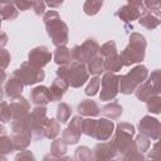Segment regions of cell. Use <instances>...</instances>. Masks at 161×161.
I'll list each match as a JSON object with an SVG mask.
<instances>
[{
  "mask_svg": "<svg viewBox=\"0 0 161 161\" xmlns=\"http://www.w3.org/2000/svg\"><path fill=\"white\" fill-rule=\"evenodd\" d=\"M43 21L52 43L55 47L67 45L69 42V28L62 20L59 13L55 10H47L43 15Z\"/></svg>",
  "mask_w": 161,
  "mask_h": 161,
  "instance_id": "1",
  "label": "cell"
},
{
  "mask_svg": "<svg viewBox=\"0 0 161 161\" xmlns=\"http://www.w3.org/2000/svg\"><path fill=\"white\" fill-rule=\"evenodd\" d=\"M147 42L141 33H132L128 38V45L121 52L119 59L123 67H130L136 63H141L146 55Z\"/></svg>",
  "mask_w": 161,
  "mask_h": 161,
  "instance_id": "2",
  "label": "cell"
},
{
  "mask_svg": "<svg viewBox=\"0 0 161 161\" xmlns=\"http://www.w3.org/2000/svg\"><path fill=\"white\" fill-rule=\"evenodd\" d=\"M57 77L64 79L72 88H80L89 79V73L86 64L72 62L69 64L60 65L57 69Z\"/></svg>",
  "mask_w": 161,
  "mask_h": 161,
  "instance_id": "3",
  "label": "cell"
},
{
  "mask_svg": "<svg viewBox=\"0 0 161 161\" xmlns=\"http://www.w3.org/2000/svg\"><path fill=\"white\" fill-rule=\"evenodd\" d=\"M147 77H148V69L145 65L138 64V65L133 67L127 74L119 75L118 92H121L123 94L133 93L135 89L147 79Z\"/></svg>",
  "mask_w": 161,
  "mask_h": 161,
  "instance_id": "4",
  "label": "cell"
},
{
  "mask_svg": "<svg viewBox=\"0 0 161 161\" xmlns=\"http://www.w3.org/2000/svg\"><path fill=\"white\" fill-rule=\"evenodd\" d=\"M48 109L47 106H35L24 118L25 123L31 131L34 140L44 138V128L48 122Z\"/></svg>",
  "mask_w": 161,
  "mask_h": 161,
  "instance_id": "5",
  "label": "cell"
},
{
  "mask_svg": "<svg viewBox=\"0 0 161 161\" xmlns=\"http://www.w3.org/2000/svg\"><path fill=\"white\" fill-rule=\"evenodd\" d=\"M136 133V128L132 123L128 122H119L114 127V136L111 140L117 152L123 155L133 143L132 137Z\"/></svg>",
  "mask_w": 161,
  "mask_h": 161,
  "instance_id": "6",
  "label": "cell"
},
{
  "mask_svg": "<svg viewBox=\"0 0 161 161\" xmlns=\"http://www.w3.org/2000/svg\"><path fill=\"white\" fill-rule=\"evenodd\" d=\"M160 82H161V70L155 69L150 75L148 79L141 83L136 89H135V96L137 99L142 102H147L150 98L155 96H160Z\"/></svg>",
  "mask_w": 161,
  "mask_h": 161,
  "instance_id": "7",
  "label": "cell"
},
{
  "mask_svg": "<svg viewBox=\"0 0 161 161\" xmlns=\"http://www.w3.org/2000/svg\"><path fill=\"white\" fill-rule=\"evenodd\" d=\"M10 127H11V140H13L15 151L26 150V147L31 142L33 135H31L30 128L25 123V121L24 119L11 121Z\"/></svg>",
  "mask_w": 161,
  "mask_h": 161,
  "instance_id": "8",
  "label": "cell"
},
{
  "mask_svg": "<svg viewBox=\"0 0 161 161\" xmlns=\"http://www.w3.org/2000/svg\"><path fill=\"white\" fill-rule=\"evenodd\" d=\"M99 44L94 38L86 39L80 45H74L70 49L73 62H78L82 64H87L96 54H98Z\"/></svg>",
  "mask_w": 161,
  "mask_h": 161,
  "instance_id": "9",
  "label": "cell"
},
{
  "mask_svg": "<svg viewBox=\"0 0 161 161\" xmlns=\"http://www.w3.org/2000/svg\"><path fill=\"white\" fill-rule=\"evenodd\" d=\"M13 75L19 78L24 86H33L45 78V73L43 69H38L31 67L28 62H24L18 69L13 72Z\"/></svg>",
  "mask_w": 161,
  "mask_h": 161,
  "instance_id": "10",
  "label": "cell"
},
{
  "mask_svg": "<svg viewBox=\"0 0 161 161\" xmlns=\"http://www.w3.org/2000/svg\"><path fill=\"white\" fill-rule=\"evenodd\" d=\"M119 88V75L116 73H104L101 78V93L99 99L108 102L116 98Z\"/></svg>",
  "mask_w": 161,
  "mask_h": 161,
  "instance_id": "11",
  "label": "cell"
},
{
  "mask_svg": "<svg viewBox=\"0 0 161 161\" xmlns=\"http://www.w3.org/2000/svg\"><path fill=\"white\" fill-rule=\"evenodd\" d=\"M143 11H145V6L142 1L128 0L127 4L118 8V10L116 11V15L123 23H132L133 20H138V18Z\"/></svg>",
  "mask_w": 161,
  "mask_h": 161,
  "instance_id": "12",
  "label": "cell"
},
{
  "mask_svg": "<svg viewBox=\"0 0 161 161\" xmlns=\"http://www.w3.org/2000/svg\"><path fill=\"white\" fill-rule=\"evenodd\" d=\"M138 132L150 140L158 141L161 135L160 121L151 116H143L138 122Z\"/></svg>",
  "mask_w": 161,
  "mask_h": 161,
  "instance_id": "13",
  "label": "cell"
},
{
  "mask_svg": "<svg viewBox=\"0 0 161 161\" xmlns=\"http://www.w3.org/2000/svg\"><path fill=\"white\" fill-rule=\"evenodd\" d=\"M53 58L49 48L45 45H38L33 48L28 54V63L38 69H43Z\"/></svg>",
  "mask_w": 161,
  "mask_h": 161,
  "instance_id": "14",
  "label": "cell"
},
{
  "mask_svg": "<svg viewBox=\"0 0 161 161\" xmlns=\"http://www.w3.org/2000/svg\"><path fill=\"white\" fill-rule=\"evenodd\" d=\"M8 103H9V111H10L11 121L24 119L26 117V114L30 112V103L23 96L11 98L10 102H8Z\"/></svg>",
  "mask_w": 161,
  "mask_h": 161,
  "instance_id": "15",
  "label": "cell"
},
{
  "mask_svg": "<svg viewBox=\"0 0 161 161\" xmlns=\"http://www.w3.org/2000/svg\"><path fill=\"white\" fill-rule=\"evenodd\" d=\"M82 122H83L82 116H79V114L74 116L70 119V123L68 125V127L62 132V140L67 145L78 143L80 135H82Z\"/></svg>",
  "mask_w": 161,
  "mask_h": 161,
  "instance_id": "16",
  "label": "cell"
},
{
  "mask_svg": "<svg viewBox=\"0 0 161 161\" xmlns=\"http://www.w3.org/2000/svg\"><path fill=\"white\" fill-rule=\"evenodd\" d=\"M114 122L107 118H101V119H96V125H94V130H93V138L103 142V141H108L112 136V133L114 132Z\"/></svg>",
  "mask_w": 161,
  "mask_h": 161,
  "instance_id": "17",
  "label": "cell"
},
{
  "mask_svg": "<svg viewBox=\"0 0 161 161\" xmlns=\"http://www.w3.org/2000/svg\"><path fill=\"white\" fill-rule=\"evenodd\" d=\"M23 91H24V84H23V82H21L19 78H16L15 75H13V74H11V75L5 80V83H4V94H5L6 97H9L10 99L21 96Z\"/></svg>",
  "mask_w": 161,
  "mask_h": 161,
  "instance_id": "18",
  "label": "cell"
},
{
  "mask_svg": "<svg viewBox=\"0 0 161 161\" xmlns=\"http://www.w3.org/2000/svg\"><path fill=\"white\" fill-rule=\"evenodd\" d=\"M92 151H93V156L99 157V158H103V160L114 158L117 156V153H118L111 141H103V142L97 143L93 147Z\"/></svg>",
  "mask_w": 161,
  "mask_h": 161,
  "instance_id": "19",
  "label": "cell"
},
{
  "mask_svg": "<svg viewBox=\"0 0 161 161\" xmlns=\"http://www.w3.org/2000/svg\"><path fill=\"white\" fill-rule=\"evenodd\" d=\"M30 102L34 106H47L50 102L49 88L47 86H36L30 91Z\"/></svg>",
  "mask_w": 161,
  "mask_h": 161,
  "instance_id": "20",
  "label": "cell"
},
{
  "mask_svg": "<svg viewBox=\"0 0 161 161\" xmlns=\"http://www.w3.org/2000/svg\"><path fill=\"white\" fill-rule=\"evenodd\" d=\"M77 111L79 116H86V117H97L101 114V108L97 104L96 101L93 99H83L80 103L77 106Z\"/></svg>",
  "mask_w": 161,
  "mask_h": 161,
  "instance_id": "21",
  "label": "cell"
},
{
  "mask_svg": "<svg viewBox=\"0 0 161 161\" xmlns=\"http://www.w3.org/2000/svg\"><path fill=\"white\" fill-rule=\"evenodd\" d=\"M69 86L67 84V82L59 77H57L52 86L49 87V96H50V102H58L63 98L64 93L68 91Z\"/></svg>",
  "mask_w": 161,
  "mask_h": 161,
  "instance_id": "22",
  "label": "cell"
},
{
  "mask_svg": "<svg viewBox=\"0 0 161 161\" xmlns=\"http://www.w3.org/2000/svg\"><path fill=\"white\" fill-rule=\"evenodd\" d=\"M122 112H123V108L119 103L117 102H109L107 104H104L102 108H101V113L104 118L107 119H111V121H114V119H118L121 116H122Z\"/></svg>",
  "mask_w": 161,
  "mask_h": 161,
  "instance_id": "23",
  "label": "cell"
},
{
  "mask_svg": "<svg viewBox=\"0 0 161 161\" xmlns=\"http://www.w3.org/2000/svg\"><path fill=\"white\" fill-rule=\"evenodd\" d=\"M138 23L141 26L146 28L147 30H153L161 24V20H160V16L155 15L153 13H151L148 10H145L141 14V16L138 18Z\"/></svg>",
  "mask_w": 161,
  "mask_h": 161,
  "instance_id": "24",
  "label": "cell"
},
{
  "mask_svg": "<svg viewBox=\"0 0 161 161\" xmlns=\"http://www.w3.org/2000/svg\"><path fill=\"white\" fill-rule=\"evenodd\" d=\"M53 59H54V62H55L59 67H60V65L69 64V63L73 62L70 49H69L67 45L57 47L55 50H54V54H53Z\"/></svg>",
  "mask_w": 161,
  "mask_h": 161,
  "instance_id": "25",
  "label": "cell"
},
{
  "mask_svg": "<svg viewBox=\"0 0 161 161\" xmlns=\"http://www.w3.org/2000/svg\"><path fill=\"white\" fill-rule=\"evenodd\" d=\"M87 70L89 74H93V75H101L102 73H104V58L99 54H96L87 64Z\"/></svg>",
  "mask_w": 161,
  "mask_h": 161,
  "instance_id": "26",
  "label": "cell"
},
{
  "mask_svg": "<svg viewBox=\"0 0 161 161\" xmlns=\"http://www.w3.org/2000/svg\"><path fill=\"white\" fill-rule=\"evenodd\" d=\"M19 15L18 9L14 3L10 1H0V18L4 20H15Z\"/></svg>",
  "mask_w": 161,
  "mask_h": 161,
  "instance_id": "27",
  "label": "cell"
},
{
  "mask_svg": "<svg viewBox=\"0 0 161 161\" xmlns=\"http://www.w3.org/2000/svg\"><path fill=\"white\" fill-rule=\"evenodd\" d=\"M59 133H60V123L57 121V118H49L44 128V137L48 140H55Z\"/></svg>",
  "mask_w": 161,
  "mask_h": 161,
  "instance_id": "28",
  "label": "cell"
},
{
  "mask_svg": "<svg viewBox=\"0 0 161 161\" xmlns=\"http://www.w3.org/2000/svg\"><path fill=\"white\" fill-rule=\"evenodd\" d=\"M123 67L119 55H111L108 58H104V72L106 73H116L118 70H121Z\"/></svg>",
  "mask_w": 161,
  "mask_h": 161,
  "instance_id": "29",
  "label": "cell"
},
{
  "mask_svg": "<svg viewBox=\"0 0 161 161\" xmlns=\"http://www.w3.org/2000/svg\"><path fill=\"white\" fill-rule=\"evenodd\" d=\"M70 114H72V107L68 103L60 102L57 106V121L59 123H67Z\"/></svg>",
  "mask_w": 161,
  "mask_h": 161,
  "instance_id": "30",
  "label": "cell"
},
{
  "mask_svg": "<svg viewBox=\"0 0 161 161\" xmlns=\"http://www.w3.org/2000/svg\"><path fill=\"white\" fill-rule=\"evenodd\" d=\"M67 148H68V145L62 138H55V140H53V142L50 145V155L55 156V157L65 156Z\"/></svg>",
  "mask_w": 161,
  "mask_h": 161,
  "instance_id": "31",
  "label": "cell"
},
{
  "mask_svg": "<svg viewBox=\"0 0 161 161\" xmlns=\"http://www.w3.org/2000/svg\"><path fill=\"white\" fill-rule=\"evenodd\" d=\"M145 160H146V156H145L142 152L137 151V150L135 148L133 143H132V146L122 155V158H121V161H145Z\"/></svg>",
  "mask_w": 161,
  "mask_h": 161,
  "instance_id": "32",
  "label": "cell"
},
{
  "mask_svg": "<svg viewBox=\"0 0 161 161\" xmlns=\"http://www.w3.org/2000/svg\"><path fill=\"white\" fill-rule=\"evenodd\" d=\"M13 151H15V148H14L11 137L6 136V135H1L0 136V155L6 156V155L11 153Z\"/></svg>",
  "mask_w": 161,
  "mask_h": 161,
  "instance_id": "33",
  "label": "cell"
},
{
  "mask_svg": "<svg viewBox=\"0 0 161 161\" xmlns=\"http://www.w3.org/2000/svg\"><path fill=\"white\" fill-rule=\"evenodd\" d=\"M103 6V1H94V0H87L83 4V11L89 15L93 16L96 14H98V11L101 10V8Z\"/></svg>",
  "mask_w": 161,
  "mask_h": 161,
  "instance_id": "34",
  "label": "cell"
},
{
  "mask_svg": "<svg viewBox=\"0 0 161 161\" xmlns=\"http://www.w3.org/2000/svg\"><path fill=\"white\" fill-rule=\"evenodd\" d=\"M133 146H135V148H136L137 151H140V152H142V153H143V152H147L148 148H150V146H151V140L140 133V135H137L136 138L133 140Z\"/></svg>",
  "mask_w": 161,
  "mask_h": 161,
  "instance_id": "35",
  "label": "cell"
},
{
  "mask_svg": "<svg viewBox=\"0 0 161 161\" xmlns=\"http://www.w3.org/2000/svg\"><path fill=\"white\" fill-rule=\"evenodd\" d=\"M98 54L102 55L103 58H108V57H111V55L118 54V53H117V48H116L114 40H108V42H106L103 45H101V47H99V50H98Z\"/></svg>",
  "mask_w": 161,
  "mask_h": 161,
  "instance_id": "36",
  "label": "cell"
},
{
  "mask_svg": "<svg viewBox=\"0 0 161 161\" xmlns=\"http://www.w3.org/2000/svg\"><path fill=\"white\" fill-rule=\"evenodd\" d=\"M92 157H93V151L87 146H79L74 152L75 161H91Z\"/></svg>",
  "mask_w": 161,
  "mask_h": 161,
  "instance_id": "37",
  "label": "cell"
},
{
  "mask_svg": "<svg viewBox=\"0 0 161 161\" xmlns=\"http://www.w3.org/2000/svg\"><path fill=\"white\" fill-rule=\"evenodd\" d=\"M99 86H101V78L97 77V75H94V77L91 78V80L88 82V84H87V87H86V89H84V93H86L87 96H89V97H93V96H96V94L98 93Z\"/></svg>",
  "mask_w": 161,
  "mask_h": 161,
  "instance_id": "38",
  "label": "cell"
},
{
  "mask_svg": "<svg viewBox=\"0 0 161 161\" xmlns=\"http://www.w3.org/2000/svg\"><path fill=\"white\" fill-rule=\"evenodd\" d=\"M146 103H147V111L150 113L158 114L161 112V97L160 96H155V97L150 98Z\"/></svg>",
  "mask_w": 161,
  "mask_h": 161,
  "instance_id": "39",
  "label": "cell"
},
{
  "mask_svg": "<svg viewBox=\"0 0 161 161\" xmlns=\"http://www.w3.org/2000/svg\"><path fill=\"white\" fill-rule=\"evenodd\" d=\"M10 121H11V117H10V111H9V103L6 101H3L0 103V122L8 123Z\"/></svg>",
  "mask_w": 161,
  "mask_h": 161,
  "instance_id": "40",
  "label": "cell"
},
{
  "mask_svg": "<svg viewBox=\"0 0 161 161\" xmlns=\"http://www.w3.org/2000/svg\"><path fill=\"white\" fill-rule=\"evenodd\" d=\"M143 3V6H145V10H148L151 13H153L155 15L160 16L161 15V4L158 1H142Z\"/></svg>",
  "mask_w": 161,
  "mask_h": 161,
  "instance_id": "41",
  "label": "cell"
},
{
  "mask_svg": "<svg viewBox=\"0 0 161 161\" xmlns=\"http://www.w3.org/2000/svg\"><path fill=\"white\" fill-rule=\"evenodd\" d=\"M14 161H36V158H35V156L33 155L31 151L23 150V151H19L15 155V160Z\"/></svg>",
  "mask_w": 161,
  "mask_h": 161,
  "instance_id": "42",
  "label": "cell"
},
{
  "mask_svg": "<svg viewBox=\"0 0 161 161\" xmlns=\"http://www.w3.org/2000/svg\"><path fill=\"white\" fill-rule=\"evenodd\" d=\"M150 160L153 161H161V151H160V143L155 142V145L152 146V148L150 151H147V157Z\"/></svg>",
  "mask_w": 161,
  "mask_h": 161,
  "instance_id": "43",
  "label": "cell"
},
{
  "mask_svg": "<svg viewBox=\"0 0 161 161\" xmlns=\"http://www.w3.org/2000/svg\"><path fill=\"white\" fill-rule=\"evenodd\" d=\"M10 60H11L10 53L6 49H0V69L5 70L9 67Z\"/></svg>",
  "mask_w": 161,
  "mask_h": 161,
  "instance_id": "44",
  "label": "cell"
},
{
  "mask_svg": "<svg viewBox=\"0 0 161 161\" xmlns=\"http://www.w3.org/2000/svg\"><path fill=\"white\" fill-rule=\"evenodd\" d=\"M45 3L44 1H33V6H31V9L34 10V14L35 15H38V16H42V15H44L45 14Z\"/></svg>",
  "mask_w": 161,
  "mask_h": 161,
  "instance_id": "45",
  "label": "cell"
},
{
  "mask_svg": "<svg viewBox=\"0 0 161 161\" xmlns=\"http://www.w3.org/2000/svg\"><path fill=\"white\" fill-rule=\"evenodd\" d=\"M15 8L18 9V11H25L28 9H30L33 6V1H24V0H20V1H13Z\"/></svg>",
  "mask_w": 161,
  "mask_h": 161,
  "instance_id": "46",
  "label": "cell"
},
{
  "mask_svg": "<svg viewBox=\"0 0 161 161\" xmlns=\"http://www.w3.org/2000/svg\"><path fill=\"white\" fill-rule=\"evenodd\" d=\"M8 40H9L8 34L0 31V49H4V47L8 44Z\"/></svg>",
  "mask_w": 161,
  "mask_h": 161,
  "instance_id": "47",
  "label": "cell"
},
{
  "mask_svg": "<svg viewBox=\"0 0 161 161\" xmlns=\"http://www.w3.org/2000/svg\"><path fill=\"white\" fill-rule=\"evenodd\" d=\"M5 80H6V73H5V70L0 69V87H1V84L5 83Z\"/></svg>",
  "mask_w": 161,
  "mask_h": 161,
  "instance_id": "48",
  "label": "cell"
},
{
  "mask_svg": "<svg viewBox=\"0 0 161 161\" xmlns=\"http://www.w3.org/2000/svg\"><path fill=\"white\" fill-rule=\"evenodd\" d=\"M62 4H63V1H58V3H45V6H49V8H59Z\"/></svg>",
  "mask_w": 161,
  "mask_h": 161,
  "instance_id": "49",
  "label": "cell"
},
{
  "mask_svg": "<svg viewBox=\"0 0 161 161\" xmlns=\"http://www.w3.org/2000/svg\"><path fill=\"white\" fill-rule=\"evenodd\" d=\"M111 160H112V158H111ZM91 161H109V160H103V158H99V157H96V156H93Z\"/></svg>",
  "mask_w": 161,
  "mask_h": 161,
  "instance_id": "50",
  "label": "cell"
},
{
  "mask_svg": "<svg viewBox=\"0 0 161 161\" xmlns=\"http://www.w3.org/2000/svg\"><path fill=\"white\" fill-rule=\"evenodd\" d=\"M4 132H5V127H4V123H1V122H0V136H1V135H4Z\"/></svg>",
  "mask_w": 161,
  "mask_h": 161,
  "instance_id": "51",
  "label": "cell"
},
{
  "mask_svg": "<svg viewBox=\"0 0 161 161\" xmlns=\"http://www.w3.org/2000/svg\"><path fill=\"white\" fill-rule=\"evenodd\" d=\"M4 89H1V87H0V103L3 102V97H4V92H3Z\"/></svg>",
  "mask_w": 161,
  "mask_h": 161,
  "instance_id": "52",
  "label": "cell"
},
{
  "mask_svg": "<svg viewBox=\"0 0 161 161\" xmlns=\"http://www.w3.org/2000/svg\"><path fill=\"white\" fill-rule=\"evenodd\" d=\"M0 161H8V158H6L5 156H3V155H0Z\"/></svg>",
  "mask_w": 161,
  "mask_h": 161,
  "instance_id": "53",
  "label": "cell"
},
{
  "mask_svg": "<svg viewBox=\"0 0 161 161\" xmlns=\"http://www.w3.org/2000/svg\"><path fill=\"white\" fill-rule=\"evenodd\" d=\"M109 161H121L119 158H117V157H114V158H112V160H109Z\"/></svg>",
  "mask_w": 161,
  "mask_h": 161,
  "instance_id": "54",
  "label": "cell"
},
{
  "mask_svg": "<svg viewBox=\"0 0 161 161\" xmlns=\"http://www.w3.org/2000/svg\"><path fill=\"white\" fill-rule=\"evenodd\" d=\"M145 161H153V160H150V158H146Z\"/></svg>",
  "mask_w": 161,
  "mask_h": 161,
  "instance_id": "55",
  "label": "cell"
},
{
  "mask_svg": "<svg viewBox=\"0 0 161 161\" xmlns=\"http://www.w3.org/2000/svg\"><path fill=\"white\" fill-rule=\"evenodd\" d=\"M0 26H1V18H0Z\"/></svg>",
  "mask_w": 161,
  "mask_h": 161,
  "instance_id": "56",
  "label": "cell"
},
{
  "mask_svg": "<svg viewBox=\"0 0 161 161\" xmlns=\"http://www.w3.org/2000/svg\"><path fill=\"white\" fill-rule=\"evenodd\" d=\"M0 28H1V26H0Z\"/></svg>",
  "mask_w": 161,
  "mask_h": 161,
  "instance_id": "57",
  "label": "cell"
}]
</instances>
